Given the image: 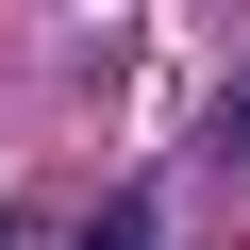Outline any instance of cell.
Returning a JSON list of instances; mask_svg holds the SVG:
<instances>
[{
    "mask_svg": "<svg viewBox=\"0 0 250 250\" xmlns=\"http://www.w3.org/2000/svg\"><path fill=\"white\" fill-rule=\"evenodd\" d=\"M200 167H217V184H233V200H250V67H233V100H217V117H200Z\"/></svg>",
    "mask_w": 250,
    "mask_h": 250,
    "instance_id": "6da1fadb",
    "label": "cell"
},
{
    "mask_svg": "<svg viewBox=\"0 0 250 250\" xmlns=\"http://www.w3.org/2000/svg\"><path fill=\"white\" fill-rule=\"evenodd\" d=\"M83 250H150V200H100V217H83Z\"/></svg>",
    "mask_w": 250,
    "mask_h": 250,
    "instance_id": "7a4b0ae2",
    "label": "cell"
}]
</instances>
